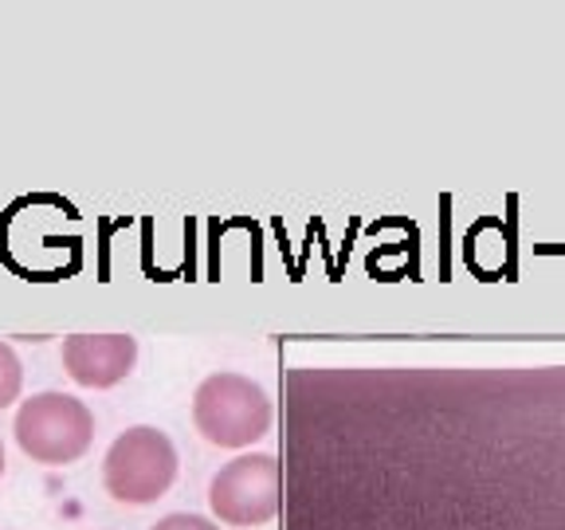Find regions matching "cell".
I'll return each mask as SVG.
<instances>
[{
	"label": "cell",
	"mask_w": 565,
	"mask_h": 530,
	"mask_svg": "<svg viewBox=\"0 0 565 530\" xmlns=\"http://www.w3.org/2000/svg\"><path fill=\"white\" fill-rule=\"evenodd\" d=\"M271 398L244 373H212L193 393L196 433L216 448H252L271 428Z\"/></svg>",
	"instance_id": "1"
},
{
	"label": "cell",
	"mask_w": 565,
	"mask_h": 530,
	"mask_svg": "<svg viewBox=\"0 0 565 530\" xmlns=\"http://www.w3.org/2000/svg\"><path fill=\"white\" fill-rule=\"evenodd\" d=\"M17 444L32 464H75L95 444V413L71 393H35L17 413Z\"/></svg>",
	"instance_id": "2"
},
{
	"label": "cell",
	"mask_w": 565,
	"mask_h": 530,
	"mask_svg": "<svg viewBox=\"0 0 565 530\" xmlns=\"http://www.w3.org/2000/svg\"><path fill=\"white\" fill-rule=\"evenodd\" d=\"M177 479V448L153 424H134L110 444L103 459V484L126 507L158 504Z\"/></svg>",
	"instance_id": "3"
},
{
	"label": "cell",
	"mask_w": 565,
	"mask_h": 530,
	"mask_svg": "<svg viewBox=\"0 0 565 530\" xmlns=\"http://www.w3.org/2000/svg\"><path fill=\"white\" fill-rule=\"evenodd\" d=\"M279 459L271 452H244L209 484V507L224 527H264L279 511Z\"/></svg>",
	"instance_id": "4"
},
{
	"label": "cell",
	"mask_w": 565,
	"mask_h": 530,
	"mask_svg": "<svg viewBox=\"0 0 565 530\" xmlns=\"http://www.w3.org/2000/svg\"><path fill=\"white\" fill-rule=\"evenodd\" d=\"M138 362V338L130 335H75L63 342V370L75 385L110 389L130 378Z\"/></svg>",
	"instance_id": "5"
},
{
	"label": "cell",
	"mask_w": 565,
	"mask_h": 530,
	"mask_svg": "<svg viewBox=\"0 0 565 530\" xmlns=\"http://www.w3.org/2000/svg\"><path fill=\"white\" fill-rule=\"evenodd\" d=\"M20 385H24V370H20L17 350L0 342V409H9L20 398Z\"/></svg>",
	"instance_id": "6"
},
{
	"label": "cell",
	"mask_w": 565,
	"mask_h": 530,
	"mask_svg": "<svg viewBox=\"0 0 565 530\" xmlns=\"http://www.w3.org/2000/svg\"><path fill=\"white\" fill-rule=\"evenodd\" d=\"M150 530H221L212 519H204V515H166V519H158Z\"/></svg>",
	"instance_id": "7"
},
{
	"label": "cell",
	"mask_w": 565,
	"mask_h": 530,
	"mask_svg": "<svg viewBox=\"0 0 565 530\" xmlns=\"http://www.w3.org/2000/svg\"><path fill=\"white\" fill-rule=\"evenodd\" d=\"M0 476H4V444H0Z\"/></svg>",
	"instance_id": "8"
}]
</instances>
